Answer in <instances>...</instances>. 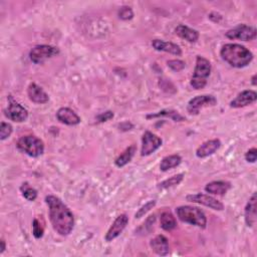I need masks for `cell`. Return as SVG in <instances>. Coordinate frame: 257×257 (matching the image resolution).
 Segmentation results:
<instances>
[{
    "label": "cell",
    "mask_w": 257,
    "mask_h": 257,
    "mask_svg": "<svg viewBox=\"0 0 257 257\" xmlns=\"http://www.w3.org/2000/svg\"><path fill=\"white\" fill-rule=\"evenodd\" d=\"M48 206V213L51 225L56 233L67 236L74 227V217L69 208L56 196L48 195L45 197Z\"/></svg>",
    "instance_id": "cell-1"
},
{
    "label": "cell",
    "mask_w": 257,
    "mask_h": 257,
    "mask_svg": "<svg viewBox=\"0 0 257 257\" xmlns=\"http://www.w3.org/2000/svg\"><path fill=\"white\" fill-rule=\"evenodd\" d=\"M220 55L224 61L236 68L247 66L253 59L252 52L238 43H227L223 45Z\"/></svg>",
    "instance_id": "cell-2"
},
{
    "label": "cell",
    "mask_w": 257,
    "mask_h": 257,
    "mask_svg": "<svg viewBox=\"0 0 257 257\" xmlns=\"http://www.w3.org/2000/svg\"><path fill=\"white\" fill-rule=\"evenodd\" d=\"M210 73H211L210 61L207 58L201 55H198L196 58L194 73L190 81L192 88L195 90L204 89L207 84V79L210 76Z\"/></svg>",
    "instance_id": "cell-3"
},
{
    "label": "cell",
    "mask_w": 257,
    "mask_h": 257,
    "mask_svg": "<svg viewBox=\"0 0 257 257\" xmlns=\"http://www.w3.org/2000/svg\"><path fill=\"white\" fill-rule=\"evenodd\" d=\"M176 213L182 222L195 225L202 229L206 228L207 218L201 209L192 206H180L176 209Z\"/></svg>",
    "instance_id": "cell-4"
},
{
    "label": "cell",
    "mask_w": 257,
    "mask_h": 257,
    "mask_svg": "<svg viewBox=\"0 0 257 257\" xmlns=\"http://www.w3.org/2000/svg\"><path fill=\"white\" fill-rule=\"evenodd\" d=\"M16 148L29 157L37 158L44 153L43 142L34 135H27L21 137L17 143Z\"/></svg>",
    "instance_id": "cell-5"
},
{
    "label": "cell",
    "mask_w": 257,
    "mask_h": 257,
    "mask_svg": "<svg viewBox=\"0 0 257 257\" xmlns=\"http://www.w3.org/2000/svg\"><path fill=\"white\" fill-rule=\"evenodd\" d=\"M59 53V48L56 46L48 45V44H40L34 46L29 52L30 60L35 63L39 64L44 62L46 59L51 58L52 56Z\"/></svg>",
    "instance_id": "cell-6"
},
{
    "label": "cell",
    "mask_w": 257,
    "mask_h": 257,
    "mask_svg": "<svg viewBox=\"0 0 257 257\" xmlns=\"http://www.w3.org/2000/svg\"><path fill=\"white\" fill-rule=\"evenodd\" d=\"M217 105V99L212 95H203L197 96L191 99L187 106V111L190 115H198L200 111L204 108L214 107Z\"/></svg>",
    "instance_id": "cell-7"
},
{
    "label": "cell",
    "mask_w": 257,
    "mask_h": 257,
    "mask_svg": "<svg viewBox=\"0 0 257 257\" xmlns=\"http://www.w3.org/2000/svg\"><path fill=\"white\" fill-rule=\"evenodd\" d=\"M8 107L4 111L5 117L15 123H22L27 120L28 118V112L27 110L21 106L19 103L15 102L11 97L8 98Z\"/></svg>",
    "instance_id": "cell-8"
},
{
    "label": "cell",
    "mask_w": 257,
    "mask_h": 257,
    "mask_svg": "<svg viewBox=\"0 0 257 257\" xmlns=\"http://www.w3.org/2000/svg\"><path fill=\"white\" fill-rule=\"evenodd\" d=\"M225 36L229 39L250 41L256 38V29L247 24H239L236 27L228 30L225 33Z\"/></svg>",
    "instance_id": "cell-9"
},
{
    "label": "cell",
    "mask_w": 257,
    "mask_h": 257,
    "mask_svg": "<svg viewBox=\"0 0 257 257\" xmlns=\"http://www.w3.org/2000/svg\"><path fill=\"white\" fill-rule=\"evenodd\" d=\"M163 144V141L160 137L153 134L150 131L144 133L142 137V149L141 156L147 157L155 153Z\"/></svg>",
    "instance_id": "cell-10"
},
{
    "label": "cell",
    "mask_w": 257,
    "mask_h": 257,
    "mask_svg": "<svg viewBox=\"0 0 257 257\" xmlns=\"http://www.w3.org/2000/svg\"><path fill=\"white\" fill-rule=\"evenodd\" d=\"M186 199L189 202L204 205V206L209 207V208H211L213 210H216V211H222L224 209L223 203H221L216 198H214L210 195H207V194H203V193L190 194L186 197Z\"/></svg>",
    "instance_id": "cell-11"
},
{
    "label": "cell",
    "mask_w": 257,
    "mask_h": 257,
    "mask_svg": "<svg viewBox=\"0 0 257 257\" xmlns=\"http://www.w3.org/2000/svg\"><path fill=\"white\" fill-rule=\"evenodd\" d=\"M128 223H129V217L127 214H121L120 216H118L105 236L106 241L111 242L117 237H119L121 233L124 231V229L127 227Z\"/></svg>",
    "instance_id": "cell-12"
},
{
    "label": "cell",
    "mask_w": 257,
    "mask_h": 257,
    "mask_svg": "<svg viewBox=\"0 0 257 257\" xmlns=\"http://www.w3.org/2000/svg\"><path fill=\"white\" fill-rule=\"evenodd\" d=\"M244 219L248 227H253L257 221V197L255 192L252 194L246 204L244 210Z\"/></svg>",
    "instance_id": "cell-13"
},
{
    "label": "cell",
    "mask_w": 257,
    "mask_h": 257,
    "mask_svg": "<svg viewBox=\"0 0 257 257\" xmlns=\"http://www.w3.org/2000/svg\"><path fill=\"white\" fill-rule=\"evenodd\" d=\"M256 100H257V94L254 91H251V90L243 91L233 101H231L230 107L234 109L244 108L246 106H249L255 103Z\"/></svg>",
    "instance_id": "cell-14"
},
{
    "label": "cell",
    "mask_w": 257,
    "mask_h": 257,
    "mask_svg": "<svg viewBox=\"0 0 257 257\" xmlns=\"http://www.w3.org/2000/svg\"><path fill=\"white\" fill-rule=\"evenodd\" d=\"M57 120L67 126H76L80 123V118L78 115L69 108H60L56 113Z\"/></svg>",
    "instance_id": "cell-15"
},
{
    "label": "cell",
    "mask_w": 257,
    "mask_h": 257,
    "mask_svg": "<svg viewBox=\"0 0 257 257\" xmlns=\"http://www.w3.org/2000/svg\"><path fill=\"white\" fill-rule=\"evenodd\" d=\"M27 95L29 100L35 104H46L49 101L48 95L34 82L28 85Z\"/></svg>",
    "instance_id": "cell-16"
},
{
    "label": "cell",
    "mask_w": 257,
    "mask_h": 257,
    "mask_svg": "<svg viewBox=\"0 0 257 257\" xmlns=\"http://www.w3.org/2000/svg\"><path fill=\"white\" fill-rule=\"evenodd\" d=\"M221 147V142L218 139H213V140H209L205 143H203L196 151V156L200 159H204L207 158L211 155H213L216 151L219 150V148Z\"/></svg>",
    "instance_id": "cell-17"
},
{
    "label": "cell",
    "mask_w": 257,
    "mask_h": 257,
    "mask_svg": "<svg viewBox=\"0 0 257 257\" xmlns=\"http://www.w3.org/2000/svg\"><path fill=\"white\" fill-rule=\"evenodd\" d=\"M152 46L158 51L169 52L171 54H174L177 56L182 55V49L180 48V46L173 42H167L161 39H154L152 41Z\"/></svg>",
    "instance_id": "cell-18"
},
{
    "label": "cell",
    "mask_w": 257,
    "mask_h": 257,
    "mask_svg": "<svg viewBox=\"0 0 257 257\" xmlns=\"http://www.w3.org/2000/svg\"><path fill=\"white\" fill-rule=\"evenodd\" d=\"M152 250L159 256H166L169 254V242L164 235H158L150 242Z\"/></svg>",
    "instance_id": "cell-19"
},
{
    "label": "cell",
    "mask_w": 257,
    "mask_h": 257,
    "mask_svg": "<svg viewBox=\"0 0 257 257\" xmlns=\"http://www.w3.org/2000/svg\"><path fill=\"white\" fill-rule=\"evenodd\" d=\"M175 33L182 39L187 40L188 42L194 43L199 39V32L196 29L190 28L184 24H180L175 28Z\"/></svg>",
    "instance_id": "cell-20"
},
{
    "label": "cell",
    "mask_w": 257,
    "mask_h": 257,
    "mask_svg": "<svg viewBox=\"0 0 257 257\" xmlns=\"http://www.w3.org/2000/svg\"><path fill=\"white\" fill-rule=\"evenodd\" d=\"M231 188V184L225 181H213L208 183L205 186V191L209 194L223 196L225 195Z\"/></svg>",
    "instance_id": "cell-21"
},
{
    "label": "cell",
    "mask_w": 257,
    "mask_h": 257,
    "mask_svg": "<svg viewBox=\"0 0 257 257\" xmlns=\"http://www.w3.org/2000/svg\"><path fill=\"white\" fill-rule=\"evenodd\" d=\"M182 162V158L179 155H170L161 161L160 164V170L163 172H167V171L178 167Z\"/></svg>",
    "instance_id": "cell-22"
},
{
    "label": "cell",
    "mask_w": 257,
    "mask_h": 257,
    "mask_svg": "<svg viewBox=\"0 0 257 257\" xmlns=\"http://www.w3.org/2000/svg\"><path fill=\"white\" fill-rule=\"evenodd\" d=\"M136 151H137V147H136L135 145H132V146H130L129 148H127V149L116 159V161H115L116 166L119 167V168L125 167L127 164H129V163L132 161V159H133V157H134Z\"/></svg>",
    "instance_id": "cell-23"
},
{
    "label": "cell",
    "mask_w": 257,
    "mask_h": 257,
    "mask_svg": "<svg viewBox=\"0 0 257 257\" xmlns=\"http://www.w3.org/2000/svg\"><path fill=\"white\" fill-rule=\"evenodd\" d=\"M160 224L162 229H164L165 231H171L177 227V221L176 218L174 217V215L171 212H163L161 214V218H160Z\"/></svg>",
    "instance_id": "cell-24"
},
{
    "label": "cell",
    "mask_w": 257,
    "mask_h": 257,
    "mask_svg": "<svg viewBox=\"0 0 257 257\" xmlns=\"http://www.w3.org/2000/svg\"><path fill=\"white\" fill-rule=\"evenodd\" d=\"M161 117L170 118V119H172L174 122H184L186 120L182 115H180L177 111H174V110H163L156 114H150L146 118L148 120H150V119H156V118H161Z\"/></svg>",
    "instance_id": "cell-25"
},
{
    "label": "cell",
    "mask_w": 257,
    "mask_h": 257,
    "mask_svg": "<svg viewBox=\"0 0 257 257\" xmlns=\"http://www.w3.org/2000/svg\"><path fill=\"white\" fill-rule=\"evenodd\" d=\"M183 179H184V174H177L175 176H172L171 178L163 181L162 183H160L158 185V189L165 190V189H169V188L178 186L183 181Z\"/></svg>",
    "instance_id": "cell-26"
},
{
    "label": "cell",
    "mask_w": 257,
    "mask_h": 257,
    "mask_svg": "<svg viewBox=\"0 0 257 257\" xmlns=\"http://www.w3.org/2000/svg\"><path fill=\"white\" fill-rule=\"evenodd\" d=\"M20 191L22 193V196L27 200V201H34L37 198V191L29 186L27 182L23 183L22 186L20 187Z\"/></svg>",
    "instance_id": "cell-27"
},
{
    "label": "cell",
    "mask_w": 257,
    "mask_h": 257,
    "mask_svg": "<svg viewBox=\"0 0 257 257\" xmlns=\"http://www.w3.org/2000/svg\"><path fill=\"white\" fill-rule=\"evenodd\" d=\"M156 204H157L156 200H151V201L147 202L145 205H143V206L136 212L135 218H136V219H139V218L143 217V216L146 215L151 209H153V208L156 206Z\"/></svg>",
    "instance_id": "cell-28"
},
{
    "label": "cell",
    "mask_w": 257,
    "mask_h": 257,
    "mask_svg": "<svg viewBox=\"0 0 257 257\" xmlns=\"http://www.w3.org/2000/svg\"><path fill=\"white\" fill-rule=\"evenodd\" d=\"M11 133H12V126L8 123L2 122L1 126H0V140L1 141L6 140L7 138L10 137Z\"/></svg>",
    "instance_id": "cell-29"
},
{
    "label": "cell",
    "mask_w": 257,
    "mask_h": 257,
    "mask_svg": "<svg viewBox=\"0 0 257 257\" xmlns=\"http://www.w3.org/2000/svg\"><path fill=\"white\" fill-rule=\"evenodd\" d=\"M167 64L168 66L174 70V71H181L185 68V62L180 60V59H171V60H168L167 61Z\"/></svg>",
    "instance_id": "cell-30"
},
{
    "label": "cell",
    "mask_w": 257,
    "mask_h": 257,
    "mask_svg": "<svg viewBox=\"0 0 257 257\" xmlns=\"http://www.w3.org/2000/svg\"><path fill=\"white\" fill-rule=\"evenodd\" d=\"M43 232L44 229L42 227V225L40 224V222L38 221V219H34L32 222V234L36 239H39L43 236Z\"/></svg>",
    "instance_id": "cell-31"
},
{
    "label": "cell",
    "mask_w": 257,
    "mask_h": 257,
    "mask_svg": "<svg viewBox=\"0 0 257 257\" xmlns=\"http://www.w3.org/2000/svg\"><path fill=\"white\" fill-rule=\"evenodd\" d=\"M118 14L122 20H131L134 17V12H133L132 8L129 6L121 7Z\"/></svg>",
    "instance_id": "cell-32"
},
{
    "label": "cell",
    "mask_w": 257,
    "mask_h": 257,
    "mask_svg": "<svg viewBox=\"0 0 257 257\" xmlns=\"http://www.w3.org/2000/svg\"><path fill=\"white\" fill-rule=\"evenodd\" d=\"M113 118H114V113L112 111H107V112H104V113L100 114L99 116H97L96 121H97V123H105V122L110 121Z\"/></svg>",
    "instance_id": "cell-33"
},
{
    "label": "cell",
    "mask_w": 257,
    "mask_h": 257,
    "mask_svg": "<svg viewBox=\"0 0 257 257\" xmlns=\"http://www.w3.org/2000/svg\"><path fill=\"white\" fill-rule=\"evenodd\" d=\"M257 158V150L256 148H252L250 150L247 151V153L245 154V160L249 163H255Z\"/></svg>",
    "instance_id": "cell-34"
},
{
    "label": "cell",
    "mask_w": 257,
    "mask_h": 257,
    "mask_svg": "<svg viewBox=\"0 0 257 257\" xmlns=\"http://www.w3.org/2000/svg\"><path fill=\"white\" fill-rule=\"evenodd\" d=\"M119 128H120L121 131L126 132V131L132 130V129L134 128V126H133V124L130 123V122H125V123H122L121 125H119Z\"/></svg>",
    "instance_id": "cell-35"
},
{
    "label": "cell",
    "mask_w": 257,
    "mask_h": 257,
    "mask_svg": "<svg viewBox=\"0 0 257 257\" xmlns=\"http://www.w3.org/2000/svg\"><path fill=\"white\" fill-rule=\"evenodd\" d=\"M1 250H0V253H3L4 251H5V249H6V244H5V241H4V239H1Z\"/></svg>",
    "instance_id": "cell-36"
},
{
    "label": "cell",
    "mask_w": 257,
    "mask_h": 257,
    "mask_svg": "<svg viewBox=\"0 0 257 257\" xmlns=\"http://www.w3.org/2000/svg\"><path fill=\"white\" fill-rule=\"evenodd\" d=\"M256 77H257L256 74H254V75L252 76V79H251V80H252V84H253V85H256V84H257V82H256Z\"/></svg>",
    "instance_id": "cell-37"
}]
</instances>
